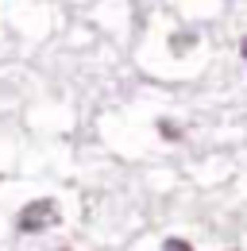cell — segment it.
I'll list each match as a JSON object with an SVG mask.
<instances>
[{"label": "cell", "instance_id": "cell-1", "mask_svg": "<svg viewBox=\"0 0 247 251\" xmlns=\"http://www.w3.org/2000/svg\"><path fill=\"white\" fill-rule=\"evenodd\" d=\"M62 224V209L54 197H39V201H27L24 209H20V217H16V228L24 232V236H39V232H50V228H58Z\"/></svg>", "mask_w": 247, "mask_h": 251}, {"label": "cell", "instance_id": "cell-2", "mask_svg": "<svg viewBox=\"0 0 247 251\" xmlns=\"http://www.w3.org/2000/svg\"><path fill=\"white\" fill-rule=\"evenodd\" d=\"M162 251H193V244H189V240H182V236H170V240L162 244Z\"/></svg>", "mask_w": 247, "mask_h": 251}, {"label": "cell", "instance_id": "cell-3", "mask_svg": "<svg viewBox=\"0 0 247 251\" xmlns=\"http://www.w3.org/2000/svg\"><path fill=\"white\" fill-rule=\"evenodd\" d=\"M189 47H193V35H174V39H170V50H174V54H182Z\"/></svg>", "mask_w": 247, "mask_h": 251}, {"label": "cell", "instance_id": "cell-4", "mask_svg": "<svg viewBox=\"0 0 247 251\" xmlns=\"http://www.w3.org/2000/svg\"><path fill=\"white\" fill-rule=\"evenodd\" d=\"M162 135H166V139H178V127L170 124V120H162Z\"/></svg>", "mask_w": 247, "mask_h": 251}, {"label": "cell", "instance_id": "cell-5", "mask_svg": "<svg viewBox=\"0 0 247 251\" xmlns=\"http://www.w3.org/2000/svg\"><path fill=\"white\" fill-rule=\"evenodd\" d=\"M240 54H244V62H247V39H244V43H240Z\"/></svg>", "mask_w": 247, "mask_h": 251}, {"label": "cell", "instance_id": "cell-6", "mask_svg": "<svg viewBox=\"0 0 247 251\" xmlns=\"http://www.w3.org/2000/svg\"><path fill=\"white\" fill-rule=\"evenodd\" d=\"M54 251H70V248H54Z\"/></svg>", "mask_w": 247, "mask_h": 251}]
</instances>
